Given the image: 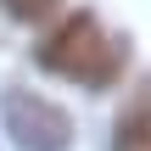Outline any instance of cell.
Listing matches in <instances>:
<instances>
[{"label": "cell", "instance_id": "cell-4", "mask_svg": "<svg viewBox=\"0 0 151 151\" xmlns=\"http://www.w3.org/2000/svg\"><path fill=\"white\" fill-rule=\"evenodd\" d=\"M0 6H6V11H11L17 22H39V17H50V11H56L62 0H0Z\"/></svg>", "mask_w": 151, "mask_h": 151}, {"label": "cell", "instance_id": "cell-1", "mask_svg": "<svg viewBox=\"0 0 151 151\" xmlns=\"http://www.w3.org/2000/svg\"><path fill=\"white\" fill-rule=\"evenodd\" d=\"M39 62H45L50 73H62V78H78V84H90V90H106V84L123 73L129 45L112 39L95 11H73V17L39 45Z\"/></svg>", "mask_w": 151, "mask_h": 151}, {"label": "cell", "instance_id": "cell-2", "mask_svg": "<svg viewBox=\"0 0 151 151\" xmlns=\"http://www.w3.org/2000/svg\"><path fill=\"white\" fill-rule=\"evenodd\" d=\"M0 123H6V134H11L17 151H67L73 146V118L56 101L34 95L22 84H11L0 95Z\"/></svg>", "mask_w": 151, "mask_h": 151}, {"label": "cell", "instance_id": "cell-3", "mask_svg": "<svg viewBox=\"0 0 151 151\" xmlns=\"http://www.w3.org/2000/svg\"><path fill=\"white\" fill-rule=\"evenodd\" d=\"M112 151H151V78H140L112 123Z\"/></svg>", "mask_w": 151, "mask_h": 151}]
</instances>
